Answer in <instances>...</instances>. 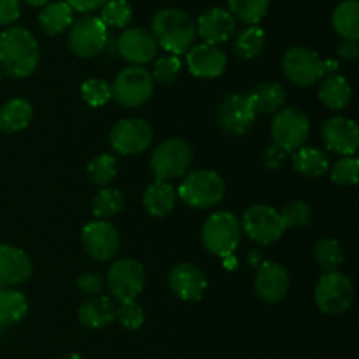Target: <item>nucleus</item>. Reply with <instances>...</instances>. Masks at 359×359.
<instances>
[{"instance_id": "2eb2a0df", "label": "nucleus", "mask_w": 359, "mask_h": 359, "mask_svg": "<svg viewBox=\"0 0 359 359\" xmlns=\"http://www.w3.org/2000/svg\"><path fill=\"white\" fill-rule=\"evenodd\" d=\"M81 242L90 258L97 259V262H109L118 255L121 238H119L114 224L97 219L83 228Z\"/></svg>"}, {"instance_id": "20e7f679", "label": "nucleus", "mask_w": 359, "mask_h": 359, "mask_svg": "<svg viewBox=\"0 0 359 359\" xmlns=\"http://www.w3.org/2000/svg\"><path fill=\"white\" fill-rule=\"evenodd\" d=\"M193 163V149L184 139L170 137L163 140L151 154V170L156 181H172L182 177Z\"/></svg>"}, {"instance_id": "c03bdc74", "label": "nucleus", "mask_w": 359, "mask_h": 359, "mask_svg": "<svg viewBox=\"0 0 359 359\" xmlns=\"http://www.w3.org/2000/svg\"><path fill=\"white\" fill-rule=\"evenodd\" d=\"M20 18V0H0V27H9Z\"/></svg>"}, {"instance_id": "58836bf2", "label": "nucleus", "mask_w": 359, "mask_h": 359, "mask_svg": "<svg viewBox=\"0 0 359 359\" xmlns=\"http://www.w3.org/2000/svg\"><path fill=\"white\" fill-rule=\"evenodd\" d=\"M280 217H283L284 226L287 228H302L307 226L312 219V209L307 202L304 200H294L290 205L284 207L280 210Z\"/></svg>"}, {"instance_id": "4c0bfd02", "label": "nucleus", "mask_w": 359, "mask_h": 359, "mask_svg": "<svg viewBox=\"0 0 359 359\" xmlns=\"http://www.w3.org/2000/svg\"><path fill=\"white\" fill-rule=\"evenodd\" d=\"M81 95L90 107H102L112 98L111 84L104 79H88L81 86Z\"/></svg>"}, {"instance_id": "f704fd0d", "label": "nucleus", "mask_w": 359, "mask_h": 359, "mask_svg": "<svg viewBox=\"0 0 359 359\" xmlns=\"http://www.w3.org/2000/svg\"><path fill=\"white\" fill-rule=\"evenodd\" d=\"M314 258L319 269L325 270V273L337 272L344 263L342 245L335 238H321L314 245Z\"/></svg>"}, {"instance_id": "6e6552de", "label": "nucleus", "mask_w": 359, "mask_h": 359, "mask_svg": "<svg viewBox=\"0 0 359 359\" xmlns=\"http://www.w3.org/2000/svg\"><path fill=\"white\" fill-rule=\"evenodd\" d=\"M272 139L284 153H294L304 147L311 133V121L307 114L297 107L280 109L272 121Z\"/></svg>"}, {"instance_id": "a211bd4d", "label": "nucleus", "mask_w": 359, "mask_h": 359, "mask_svg": "<svg viewBox=\"0 0 359 359\" xmlns=\"http://www.w3.org/2000/svg\"><path fill=\"white\" fill-rule=\"evenodd\" d=\"M255 291L266 304H279L290 291V273L280 263L263 262L256 270Z\"/></svg>"}, {"instance_id": "603ef678", "label": "nucleus", "mask_w": 359, "mask_h": 359, "mask_svg": "<svg viewBox=\"0 0 359 359\" xmlns=\"http://www.w3.org/2000/svg\"><path fill=\"white\" fill-rule=\"evenodd\" d=\"M25 2L32 7H39V6H46V4H49V0H25Z\"/></svg>"}, {"instance_id": "e433bc0d", "label": "nucleus", "mask_w": 359, "mask_h": 359, "mask_svg": "<svg viewBox=\"0 0 359 359\" xmlns=\"http://www.w3.org/2000/svg\"><path fill=\"white\" fill-rule=\"evenodd\" d=\"M133 18L132 4L128 0H109L102 7L100 20L105 27L112 28H125L128 27Z\"/></svg>"}, {"instance_id": "4468645a", "label": "nucleus", "mask_w": 359, "mask_h": 359, "mask_svg": "<svg viewBox=\"0 0 359 359\" xmlns=\"http://www.w3.org/2000/svg\"><path fill=\"white\" fill-rule=\"evenodd\" d=\"M256 116L258 112L249 95L231 93L217 107L216 119L217 126L228 135H244L256 121Z\"/></svg>"}, {"instance_id": "5701e85b", "label": "nucleus", "mask_w": 359, "mask_h": 359, "mask_svg": "<svg viewBox=\"0 0 359 359\" xmlns=\"http://www.w3.org/2000/svg\"><path fill=\"white\" fill-rule=\"evenodd\" d=\"M77 318L83 326L90 330H100L104 326L111 325L116 319V305L107 297H91L84 302L77 311Z\"/></svg>"}, {"instance_id": "0eeeda50", "label": "nucleus", "mask_w": 359, "mask_h": 359, "mask_svg": "<svg viewBox=\"0 0 359 359\" xmlns=\"http://www.w3.org/2000/svg\"><path fill=\"white\" fill-rule=\"evenodd\" d=\"M319 311L328 316H340L353 307L354 286L346 273L328 272L319 279L314 291Z\"/></svg>"}, {"instance_id": "1a4fd4ad", "label": "nucleus", "mask_w": 359, "mask_h": 359, "mask_svg": "<svg viewBox=\"0 0 359 359\" xmlns=\"http://www.w3.org/2000/svg\"><path fill=\"white\" fill-rule=\"evenodd\" d=\"M146 284V272L139 262L132 258H123L112 263L107 272V287L112 298L119 304L135 302L142 293Z\"/></svg>"}, {"instance_id": "49530a36", "label": "nucleus", "mask_w": 359, "mask_h": 359, "mask_svg": "<svg viewBox=\"0 0 359 359\" xmlns=\"http://www.w3.org/2000/svg\"><path fill=\"white\" fill-rule=\"evenodd\" d=\"M286 156L287 153H284L279 146L272 144V146L265 151V154H263V163H265L266 168H277L280 167V163H283Z\"/></svg>"}, {"instance_id": "c756f323", "label": "nucleus", "mask_w": 359, "mask_h": 359, "mask_svg": "<svg viewBox=\"0 0 359 359\" xmlns=\"http://www.w3.org/2000/svg\"><path fill=\"white\" fill-rule=\"evenodd\" d=\"M293 168L304 177H323L330 170V158L316 147H300L293 154Z\"/></svg>"}, {"instance_id": "2f4dec72", "label": "nucleus", "mask_w": 359, "mask_h": 359, "mask_svg": "<svg viewBox=\"0 0 359 359\" xmlns=\"http://www.w3.org/2000/svg\"><path fill=\"white\" fill-rule=\"evenodd\" d=\"M265 48V30L258 25L248 27L237 35L233 44V51L242 60H255L262 55Z\"/></svg>"}, {"instance_id": "7ed1b4c3", "label": "nucleus", "mask_w": 359, "mask_h": 359, "mask_svg": "<svg viewBox=\"0 0 359 359\" xmlns=\"http://www.w3.org/2000/svg\"><path fill=\"white\" fill-rule=\"evenodd\" d=\"M226 184L214 170H195L184 177L177 189V196L191 209H212L223 200Z\"/></svg>"}, {"instance_id": "f3484780", "label": "nucleus", "mask_w": 359, "mask_h": 359, "mask_svg": "<svg viewBox=\"0 0 359 359\" xmlns=\"http://www.w3.org/2000/svg\"><path fill=\"white\" fill-rule=\"evenodd\" d=\"M323 140L332 153L354 156L359 146V128L346 116H333L323 125Z\"/></svg>"}, {"instance_id": "9b49d317", "label": "nucleus", "mask_w": 359, "mask_h": 359, "mask_svg": "<svg viewBox=\"0 0 359 359\" xmlns=\"http://www.w3.org/2000/svg\"><path fill=\"white\" fill-rule=\"evenodd\" d=\"M109 41L107 27L98 16L79 18L70 25L69 48L79 58H93L100 55Z\"/></svg>"}, {"instance_id": "ea45409f", "label": "nucleus", "mask_w": 359, "mask_h": 359, "mask_svg": "<svg viewBox=\"0 0 359 359\" xmlns=\"http://www.w3.org/2000/svg\"><path fill=\"white\" fill-rule=\"evenodd\" d=\"M182 69V63L179 60V56L175 55H167L161 56L154 62L153 67V81H158L160 84H172L179 77Z\"/></svg>"}, {"instance_id": "f8f14e48", "label": "nucleus", "mask_w": 359, "mask_h": 359, "mask_svg": "<svg viewBox=\"0 0 359 359\" xmlns=\"http://www.w3.org/2000/svg\"><path fill=\"white\" fill-rule=\"evenodd\" d=\"M241 226L251 241L258 242L262 245L273 244L286 231L279 210L270 205H262V203L251 205L245 210L244 216H242Z\"/></svg>"}, {"instance_id": "09e8293b", "label": "nucleus", "mask_w": 359, "mask_h": 359, "mask_svg": "<svg viewBox=\"0 0 359 359\" xmlns=\"http://www.w3.org/2000/svg\"><path fill=\"white\" fill-rule=\"evenodd\" d=\"M221 259H223V265H224V269H226V270H237L238 262H237V258H235L233 255H228V256H224V258H221Z\"/></svg>"}, {"instance_id": "b1692460", "label": "nucleus", "mask_w": 359, "mask_h": 359, "mask_svg": "<svg viewBox=\"0 0 359 359\" xmlns=\"http://www.w3.org/2000/svg\"><path fill=\"white\" fill-rule=\"evenodd\" d=\"M34 119V105L27 98H11L0 107V132L16 133Z\"/></svg>"}, {"instance_id": "79ce46f5", "label": "nucleus", "mask_w": 359, "mask_h": 359, "mask_svg": "<svg viewBox=\"0 0 359 359\" xmlns=\"http://www.w3.org/2000/svg\"><path fill=\"white\" fill-rule=\"evenodd\" d=\"M116 318L123 328L139 330L144 325L146 314L137 302H128V304H121V307L116 309Z\"/></svg>"}, {"instance_id": "864d4df0", "label": "nucleus", "mask_w": 359, "mask_h": 359, "mask_svg": "<svg viewBox=\"0 0 359 359\" xmlns=\"http://www.w3.org/2000/svg\"><path fill=\"white\" fill-rule=\"evenodd\" d=\"M0 83H2V70H0Z\"/></svg>"}, {"instance_id": "423d86ee", "label": "nucleus", "mask_w": 359, "mask_h": 359, "mask_svg": "<svg viewBox=\"0 0 359 359\" xmlns=\"http://www.w3.org/2000/svg\"><path fill=\"white\" fill-rule=\"evenodd\" d=\"M154 91L153 76L144 67L130 65L116 76L111 84V93L116 104L126 109H135L146 104Z\"/></svg>"}, {"instance_id": "c85d7f7f", "label": "nucleus", "mask_w": 359, "mask_h": 359, "mask_svg": "<svg viewBox=\"0 0 359 359\" xmlns=\"http://www.w3.org/2000/svg\"><path fill=\"white\" fill-rule=\"evenodd\" d=\"M74 23V11L65 2H49L39 13V25L48 35H60Z\"/></svg>"}, {"instance_id": "f257e3e1", "label": "nucleus", "mask_w": 359, "mask_h": 359, "mask_svg": "<svg viewBox=\"0 0 359 359\" xmlns=\"http://www.w3.org/2000/svg\"><path fill=\"white\" fill-rule=\"evenodd\" d=\"M41 62L39 44L30 30L9 27L0 34V69L14 79L32 76Z\"/></svg>"}, {"instance_id": "cd10ccee", "label": "nucleus", "mask_w": 359, "mask_h": 359, "mask_svg": "<svg viewBox=\"0 0 359 359\" xmlns=\"http://www.w3.org/2000/svg\"><path fill=\"white\" fill-rule=\"evenodd\" d=\"M256 112L263 114H277L286 102V90L279 83L266 81L255 86L252 93L249 95Z\"/></svg>"}, {"instance_id": "393cba45", "label": "nucleus", "mask_w": 359, "mask_h": 359, "mask_svg": "<svg viewBox=\"0 0 359 359\" xmlns=\"http://www.w3.org/2000/svg\"><path fill=\"white\" fill-rule=\"evenodd\" d=\"M175 200H177V193L174 186L163 181H154L144 191L142 202L151 216L163 217L174 210Z\"/></svg>"}, {"instance_id": "ddd939ff", "label": "nucleus", "mask_w": 359, "mask_h": 359, "mask_svg": "<svg viewBox=\"0 0 359 359\" xmlns=\"http://www.w3.org/2000/svg\"><path fill=\"white\" fill-rule=\"evenodd\" d=\"M153 140V128L140 118L119 119L109 133V144L112 151L121 156L140 154L149 147Z\"/></svg>"}, {"instance_id": "a18cd8bd", "label": "nucleus", "mask_w": 359, "mask_h": 359, "mask_svg": "<svg viewBox=\"0 0 359 359\" xmlns=\"http://www.w3.org/2000/svg\"><path fill=\"white\" fill-rule=\"evenodd\" d=\"M65 4H69V7L77 13H93V11L102 9L109 0H63Z\"/></svg>"}, {"instance_id": "9d476101", "label": "nucleus", "mask_w": 359, "mask_h": 359, "mask_svg": "<svg viewBox=\"0 0 359 359\" xmlns=\"http://www.w3.org/2000/svg\"><path fill=\"white\" fill-rule=\"evenodd\" d=\"M283 72L297 86H312L326 76L325 60L312 49L294 46L284 53Z\"/></svg>"}, {"instance_id": "dca6fc26", "label": "nucleus", "mask_w": 359, "mask_h": 359, "mask_svg": "<svg viewBox=\"0 0 359 359\" xmlns=\"http://www.w3.org/2000/svg\"><path fill=\"white\" fill-rule=\"evenodd\" d=\"M116 51L123 60L135 67H142L154 60L158 53V44L153 35L139 27L126 28L116 41Z\"/></svg>"}, {"instance_id": "a878e982", "label": "nucleus", "mask_w": 359, "mask_h": 359, "mask_svg": "<svg viewBox=\"0 0 359 359\" xmlns=\"http://www.w3.org/2000/svg\"><path fill=\"white\" fill-rule=\"evenodd\" d=\"M351 97H353V88H351L349 81L340 76L339 72L326 76V79L319 86V100L332 111L346 109L349 105Z\"/></svg>"}, {"instance_id": "72a5a7b5", "label": "nucleus", "mask_w": 359, "mask_h": 359, "mask_svg": "<svg viewBox=\"0 0 359 359\" xmlns=\"http://www.w3.org/2000/svg\"><path fill=\"white\" fill-rule=\"evenodd\" d=\"M88 181L100 188H107L109 182H112L118 175V161L112 154H98L88 163L86 167Z\"/></svg>"}, {"instance_id": "3c124183", "label": "nucleus", "mask_w": 359, "mask_h": 359, "mask_svg": "<svg viewBox=\"0 0 359 359\" xmlns=\"http://www.w3.org/2000/svg\"><path fill=\"white\" fill-rule=\"evenodd\" d=\"M249 263H251L252 266H259L263 263V258H262V255H259L258 251H251L249 252Z\"/></svg>"}, {"instance_id": "c9c22d12", "label": "nucleus", "mask_w": 359, "mask_h": 359, "mask_svg": "<svg viewBox=\"0 0 359 359\" xmlns=\"http://www.w3.org/2000/svg\"><path fill=\"white\" fill-rule=\"evenodd\" d=\"M123 195L119 189L114 188H102L93 198V214L98 219L105 221L109 217H114L121 212L123 209Z\"/></svg>"}, {"instance_id": "473e14b6", "label": "nucleus", "mask_w": 359, "mask_h": 359, "mask_svg": "<svg viewBox=\"0 0 359 359\" xmlns=\"http://www.w3.org/2000/svg\"><path fill=\"white\" fill-rule=\"evenodd\" d=\"M270 0H228L230 14L235 20H241L242 23L258 25L269 13Z\"/></svg>"}, {"instance_id": "bb28decb", "label": "nucleus", "mask_w": 359, "mask_h": 359, "mask_svg": "<svg viewBox=\"0 0 359 359\" xmlns=\"http://www.w3.org/2000/svg\"><path fill=\"white\" fill-rule=\"evenodd\" d=\"M332 23L342 41H358L359 39V2L358 0H342L333 9Z\"/></svg>"}, {"instance_id": "de8ad7c7", "label": "nucleus", "mask_w": 359, "mask_h": 359, "mask_svg": "<svg viewBox=\"0 0 359 359\" xmlns=\"http://www.w3.org/2000/svg\"><path fill=\"white\" fill-rule=\"evenodd\" d=\"M339 55L346 62H356L359 58V44L358 41H342L339 44Z\"/></svg>"}, {"instance_id": "412c9836", "label": "nucleus", "mask_w": 359, "mask_h": 359, "mask_svg": "<svg viewBox=\"0 0 359 359\" xmlns=\"http://www.w3.org/2000/svg\"><path fill=\"white\" fill-rule=\"evenodd\" d=\"M168 286H170L172 293L181 300L198 302L205 293L207 280L198 266L191 265V263H181L168 273Z\"/></svg>"}, {"instance_id": "7c9ffc66", "label": "nucleus", "mask_w": 359, "mask_h": 359, "mask_svg": "<svg viewBox=\"0 0 359 359\" xmlns=\"http://www.w3.org/2000/svg\"><path fill=\"white\" fill-rule=\"evenodd\" d=\"M28 312V300L23 293L11 287L0 290V330L23 321Z\"/></svg>"}, {"instance_id": "37998d69", "label": "nucleus", "mask_w": 359, "mask_h": 359, "mask_svg": "<svg viewBox=\"0 0 359 359\" xmlns=\"http://www.w3.org/2000/svg\"><path fill=\"white\" fill-rule=\"evenodd\" d=\"M76 284L84 294H88V297H98V294H100L105 287L104 277L98 276V273H93V272L83 273V276L77 277Z\"/></svg>"}, {"instance_id": "aec40b11", "label": "nucleus", "mask_w": 359, "mask_h": 359, "mask_svg": "<svg viewBox=\"0 0 359 359\" xmlns=\"http://www.w3.org/2000/svg\"><path fill=\"white\" fill-rule=\"evenodd\" d=\"M196 35L205 41V44L219 46L230 41L235 34V18L230 11L223 7H212L205 11L196 21Z\"/></svg>"}, {"instance_id": "4be33fe9", "label": "nucleus", "mask_w": 359, "mask_h": 359, "mask_svg": "<svg viewBox=\"0 0 359 359\" xmlns=\"http://www.w3.org/2000/svg\"><path fill=\"white\" fill-rule=\"evenodd\" d=\"M32 262L27 252L14 245L0 244V286H18L30 279Z\"/></svg>"}, {"instance_id": "39448f33", "label": "nucleus", "mask_w": 359, "mask_h": 359, "mask_svg": "<svg viewBox=\"0 0 359 359\" xmlns=\"http://www.w3.org/2000/svg\"><path fill=\"white\" fill-rule=\"evenodd\" d=\"M241 221L228 210L214 212L202 228V242L207 251L214 256L224 258L233 255L241 244Z\"/></svg>"}, {"instance_id": "f03ea898", "label": "nucleus", "mask_w": 359, "mask_h": 359, "mask_svg": "<svg viewBox=\"0 0 359 359\" xmlns=\"http://www.w3.org/2000/svg\"><path fill=\"white\" fill-rule=\"evenodd\" d=\"M151 35L158 46L168 55H184L191 49L196 39V25L188 13L175 7H167L154 14Z\"/></svg>"}, {"instance_id": "6ab92c4d", "label": "nucleus", "mask_w": 359, "mask_h": 359, "mask_svg": "<svg viewBox=\"0 0 359 359\" xmlns=\"http://www.w3.org/2000/svg\"><path fill=\"white\" fill-rule=\"evenodd\" d=\"M186 63H188L189 72L200 79H216L223 76L226 70V55L221 51L217 46L198 44L193 46L186 53Z\"/></svg>"}, {"instance_id": "a19ab883", "label": "nucleus", "mask_w": 359, "mask_h": 359, "mask_svg": "<svg viewBox=\"0 0 359 359\" xmlns=\"http://www.w3.org/2000/svg\"><path fill=\"white\" fill-rule=\"evenodd\" d=\"M358 175L359 161L354 156H344L332 167V181L335 184L344 186V188L356 184Z\"/></svg>"}, {"instance_id": "8fccbe9b", "label": "nucleus", "mask_w": 359, "mask_h": 359, "mask_svg": "<svg viewBox=\"0 0 359 359\" xmlns=\"http://www.w3.org/2000/svg\"><path fill=\"white\" fill-rule=\"evenodd\" d=\"M325 70L326 74H337V70H339V62H335V60H325Z\"/></svg>"}]
</instances>
